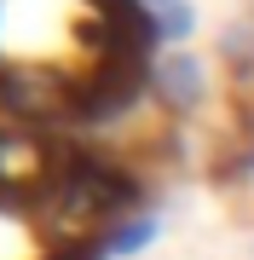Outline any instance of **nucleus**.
I'll return each instance as SVG.
<instances>
[{
	"label": "nucleus",
	"instance_id": "nucleus-2",
	"mask_svg": "<svg viewBox=\"0 0 254 260\" xmlns=\"http://www.w3.org/2000/svg\"><path fill=\"white\" fill-rule=\"evenodd\" d=\"M133 6L151 18L156 41H173V47H185L191 29H197V6H191V0H133Z\"/></svg>",
	"mask_w": 254,
	"mask_h": 260
},
{
	"label": "nucleus",
	"instance_id": "nucleus-4",
	"mask_svg": "<svg viewBox=\"0 0 254 260\" xmlns=\"http://www.w3.org/2000/svg\"><path fill=\"white\" fill-rule=\"evenodd\" d=\"M151 237H156V220H151V214H133V220H122V225L110 232L104 249H110V254H139Z\"/></svg>",
	"mask_w": 254,
	"mask_h": 260
},
{
	"label": "nucleus",
	"instance_id": "nucleus-3",
	"mask_svg": "<svg viewBox=\"0 0 254 260\" xmlns=\"http://www.w3.org/2000/svg\"><path fill=\"white\" fill-rule=\"evenodd\" d=\"M220 58L243 75V87H254V18H237L220 29Z\"/></svg>",
	"mask_w": 254,
	"mask_h": 260
},
{
	"label": "nucleus",
	"instance_id": "nucleus-1",
	"mask_svg": "<svg viewBox=\"0 0 254 260\" xmlns=\"http://www.w3.org/2000/svg\"><path fill=\"white\" fill-rule=\"evenodd\" d=\"M151 93L168 104V110H179V116L202 110V104H208V70H202V58L185 52V47L156 52V64H151Z\"/></svg>",
	"mask_w": 254,
	"mask_h": 260
}]
</instances>
